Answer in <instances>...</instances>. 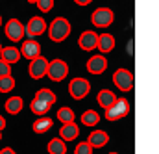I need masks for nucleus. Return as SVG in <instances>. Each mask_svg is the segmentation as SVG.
I'll return each instance as SVG.
<instances>
[{
    "label": "nucleus",
    "instance_id": "1",
    "mask_svg": "<svg viewBox=\"0 0 159 154\" xmlns=\"http://www.w3.org/2000/svg\"><path fill=\"white\" fill-rule=\"evenodd\" d=\"M46 30H48V37L52 39L54 43H61V41H65V39L70 36L72 26H70L69 19H65V17H56V19L48 24Z\"/></svg>",
    "mask_w": 159,
    "mask_h": 154
},
{
    "label": "nucleus",
    "instance_id": "2",
    "mask_svg": "<svg viewBox=\"0 0 159 154\" xmlns=\"http://www.w3.org/2000/svg\"><path fill=\"white\" fill-rule=\"evenodd\" d=\"M46 76L50 78L52 82H63L65 78L69 76V65L65 60H52L48 61V69H46Z\"/></svg>",
    "mask_w": 159,
    "mask_h": 154
},
{
    "label": "nucleus",
    "instance_id": "3",
    "mask_svg": "<svg viewBox=\"0 0 159 154\" xmlns=\"http://www.w3.org/2000/svg\"><path fill=\"white\" fill-rule=\"evenodd\" d=\"M131 106H129V100L128 99H117L109 108H106V119L107 121H119L129 113Z\"/></svg>",
    "mask_w": 159,
    "mask_h": 154
},
{
    "label": "nucleus",
    "instance_id": "4",
    "mask_svg": "<svg viewBox=\"0 0 159 154\" xmlns=\"http://www.w3.org/2000/svg\"><path fill=\"white\" fill-rule=\"evenodd\" d=\"M115 21V13L111 7H96L91 15V22L96 28H107Z\"/></svg>",
    "mask_w": 159,
    "mask_h": 154
},
{
    "label": "nucleus",
    "instance_id": "5",
    "mask_svg": "<svg viewBox=\"0 0 159 154\" xmlns=\"http://www.w3.org/2000/svg\"><path fill=\"white\" fill-rule=\"evenodd\" d=\"M89 91H91V82L85 80V78L76 76L69 82V95H70L72 99H76V100L85 99V97L89 95Z\"/></svg>",
    "mask_w": 159,
    "mask_h": 154
},
{
    "label": "nucleus",
    "instance_id": "6",
    "mask_svg": "<svg viewBox=\"0 0 159 154\" xmlns=\"http://www.w3.org/2000/svg\"><path fill=\"white\" fill-rule=\"evenodd\" d=\"M133 82H135L133 73L128 71V69H117L113 73V84L119 87L120 91H124V93L133 89Z\"/></svg>",
    "mask_w": 159,
    "mask_h": 154
},
{
    "label": "nucleus",
    "instance_id": "7",
    "mask_svg": "<svg viewBox=\"0 0 159 154\" xmlns=\"http://www.w3.org/2000/svg\"><path fill=\"white\" fill-rule=\"evenodd\" d=\"M4 30H6V37L9 39V41H13V43L24 39V24L19 19H9L6 22Z\"/></svg>",
    "mask_w": 159,
    "mask_h": 154
},
{
    "label": "nucleus",
    "instance_id": "8",
    "mask_svg": "<svg viewBox=\"0 0 159 154\" xmlns=\"http://www.w3.org/2000/svg\"><path fill=\"white\" fill-rule=\"evenodd\" d=\"M46 28H48V24H46V21L39 17V15H35V17H32L30 21H28V24L24 26V36H28V37H37V36H43L44 32H46Z\"/></svg>",
    "mask_w": 159,
    "mask_h": 154
},
{
    "label": "nucleus",
    "instance_id": "9",
    "mask_svg": "<svg viewBox=\"0 0 159 154\" xmlns=\"http://www.w3.org/2000/svg\"><path fill=\"white\" fill-rule=\"evenodd\" d=\"M46 69H48V60L44 56H37L34 60H30V67H28V75L34 80H41L46 76Z\"/></svg>",
    "mask_w": 159,
    "mask_h": 154
},
{
    "label": "nucleus",
    "instance_id": "10",
    "mask_svg": "<svg viewBox=\"0 0 159 154\" xmlns=\"http://www.w3.org/2000/svg\"><path fill=\"white\" fill-rule=\"evenodd\" d=\"M106 69H107V58L104 54H96L87 60V71L91 75H102L106 73Z\"/></svg>",
    "mask_w": 159,
    "mask_h": 154
},
{
    "label": "nucleus",
    "instance_id": "11",
    "mask_svg": "<svg viewBox=\"0 0 159 154\" xmlns=\"http://www.w3.org/2000/svg\"><path fill=\"white\" fill-rule=\"evenodd\" d=\"M96 41H98V34L96 32L85 30V32H81V36L78 37V45L81 50L91 52V50H96Z\"/></svg>",
    "mask_w": 159,
    "mask_h": 154
},
{
    "label": "nucleus",
    "instance_id": "12",
    "mask_svg": "<svg viewBox=\"0 0 159 154\" xmlns=\"http://www.w3.org/2000/svg\"><path fill=\"white\" fill-rule=\"evenodd\" d=\"M20 56H22V58H26V60H34V58L41 56V45L37 43V41H34L32 37L26 39V41H22Z\"/></svg>",
    "mask_w": 159,
    "mask_h": 154
},
{
    "label": "nucleus",
    "instance_id": "13",
    "mask_svg": "<svg viewBox=\"0 0 159 154\" xmlns=\"http://www.w3.org/2000/svg\"><path fill=\"white\" fill-rule=\"evenodd\" d=\"M87 143L93 149H102V147H106L109 143V134L106 130H93L89 139H87Z\"/></svg>",
    "mask_w": 159,
    "mask_h": 154
},
{
    "label": "nucleus",
    "instance_id": "14",
    "mask_svg": "<svg viewBox=\"0 0 159 154\" xmlns=\"http://www.w3.org/2000/svg\"><path fill=\"white\" fill-rule=\"evenodd\" d=\"M80 136V126L72 121V123H65L63 126H61V130H59V137L63 139V141H72V139H76Z\"/></svg>",
    "mask_w": 159,
    "mask_h": 154
},
{
    "label": "nucleus",
    "instance_id": "15",
    "mask_svg": "<svg viewBox=\"0 0 159 154\" xmlns=\"http://www.w3.org/2000/svg\"><path fill=\"white\" fill-rule=\"evenodd\" d=\"M20 50L15 48V46H2V52H0V60H4L6 63L9 65H15L20 61Z\"/></svg>",
    "mask_w": 159,
    "mask_h": 154
},
{
    "label": "nucleus",
    "instance_id": "16",
    "mask_svg": "<svg viewBox=\"0 0 159 154\" xmlns=\"http://www.w3.org/2000/svg\"><path fill=\"white\" fill-rule=\"evenodd\" d=\"M115 37L111 34H102L98 36V41H96V48L100 50V54H109L113 48H115Z\"/></svg>",
    "mask_w": 159,
    "mask_h": 154
},
{
    "label": "nucleus",
    "instance_id": "17",
    "mask_svg": "<svg viewBox=\"0 0 159 154\" xmlns=\"http://www.w3.org/2000/svg\"><path fill=\"white\" fill-rule=\"evenodd\" d=\"M4 108H6V112L9 113V115H17V113H20L22 112V108H24V100H22V97H9L7 100H6V104H4Z\"/></svg>",
    "mask_w": 159,
    "mask_h": 154
},
{
    "label": "nucleus",
    "instance_id": "18",
    "mask_svg": "<svg viewBox=\"0 0 159 154\" xmlns=\"http://www.w3.org/2000/svg\"><path fill=\"white\" fill-rule=\"evenodd\" d=\"M117 100V95L113 93V91H109V89H102L98 95H96V102L106 110V108H109L113 102Z\"/></svg>",
    "mask_w": 159,
    "mask_h": 154
},
{
    "label": "nucleus",
    "instance_id": "19",
    "mask_svg": "<svg viewBox=\"0 0 159 154\" xmlns=\"http://www.w3.org/2000/svg\"><path fill=\"white\" fill-rule=\"evenodd\" d=\"M67 141H63L61 137H52L46 145L48 154H67Z\"/></svg>",
    "mask_w": 159,
    "mask_h": 154
},
{
    "label": "nucleus",
    "instance_id": "20",
    "mask_svg": "<svg viewBox=\"0 0 159 154\" xmlns=\"http://www.w3.org/2000/svg\"><path fill=\"white\" fill-rule=\"evenodd\" d=\"M50 108H52V104H48V102H44V100H41V99H35V97H34V100L30 102V110L39 117L46 115V113L50 112Z\"/></svg>",
    "mask_w": 159,
    "mask_h": 154
},
{
    "label": "nucleus",
    "instance_id": "21",
    "mask_svg": "<svg viewBox=\"0 0 159 154\" xmlns=\"http://www.w3.org/2000/svg\"><path fill=\"white\" fill-rule=\"evenodd\" d=\"M52 126H54V121H52L50 117L41 115L39 119L34 123V132H35V134H46Z\"/></svg>",
    "mask_w": 159,
    "mask_h": 154
},
{
    "label": "nucleus",
    "instance_id": "22",
    "mask_svg": "<svg viewBox=\"0 0 159 154\" xmlns=\"http://www.w3.org/2000/svg\"><path fill=\"white\" fill-rule=\"evenodd\" d=\"M100 123V113L96 110H85L81 113V124L85 126H96Z\"/></svg>",
    "mask_w": 159,
    "mask_h": 154
},
{
    "label": "nucleus",
    "instance_id": "23",
    "mask_svg": "<svg viewBox=\"0 0 159 154\" xmlns=\"http://www.w3.org/2000/svg\"><path fill=\"white\" fill-rule=\"evenodd\" d=\"M57 121H61L63 124L65 123H72L74 121V110L69 108V106H63L57 110Z\"/></svg>",
    "mask_w": 159,
    "mask_h": 154
},
{
    "label": "nucleus",
    "instance_id": "24",
    "mask_svg": "<svg viewBox=\"0 0 159 154\" xmlns=\"http://www.w3.org/2000/svg\"><path fill=\"white\" fill-rule=\"evenodd\" d=\"M35 99H41V100H44V102H48V104H52V106H54V102L57 100V99H56V93L50 91V89H46V87H44V89H39V91L35 93Z\"/></svg>",
    "mask_w": 159,
    "mask_h": 154
},
{
    "label": "nucleus",
    "instance_id": "25",
    "mask_svg": "<svg viewBox=\"0 0 159 154\" xmlns=\"http://www.w3.org/2000/svg\"><path fill=\"white\" fill-rule=\"evenodd\" d=\"M13 87H15V78L11 75L0 76V93H9V91H13Z\"/></svg>",
    "mask_w": 159,
    "mask_h": 154
},
{
    "label": "nucleus",
    "instance_id": "26",
    "mask_svg": "<svg viewBox=\"0 0 159 154\" xmlns=\"http://www.w3.org/2000/svg\"><path fill=\"white\" fill-rule=\"evenodd\" d=\"M93 147L87 143V141H80L78 145H76V149H74V154H93Z\"/></svg>",
    "mask_w": 159,
    "mask_h": 154
},
{
    "label": "nucleus",
    "instance_id": "27",
    "mask_svg": "<svg viewBox=\"0 0 159 154\" xmlns=\"http://www.w3.org/2000/svg\"><path fill=\"white\" fill-rule=\"evenodd\" d=\"M35 6H37V9H39V11L48 13V11H52V7H54V0H37V2H35Z\"/></svg>",
    "mask_w": 159,
    "mask_h": 154
},
{
    "label": "nucleus",
    "instance_id": "28",
    "mask_svg": "<svg viewBox=\"0 0 159 154\" xmlns=\"http://www.w3.org/2000/svg\"><path fill=\"white\" fill-rule=\"evenodd\" d=\"M7 75H11V65L0 60V76H7Z\"/></svg>",
    "mask_w": 159,
    "mask_h": 154
},
{
    "label": "nucleus",
    "instance_id": "29",
    "mask_svg": "<svg viewBox=\"0 0 159 154\" xmlns=\"http://www.w3.org/2000/svg\"><path fill=\"white\" fill-rule=\"evenodd\" d=\"M0 154H17V152H15L11 147H6V149H2V151H0Z\"/></svg>",
    "mask_w": 159,
    "mask_h": 154
},
{
    "label": "nucleus",
    "instance_id": "30",
    "mask_svg": "<svg viewBox=\"0 0 159 154\" xmlns=\"http://www.w3.org/2000/svg\"><path fill=\"white\" fill-rule=\"evenodd\" d=\"M93 0H74V4H78V6H89Z\"/></svg>",
    "mask_w": 159,
    "mask_h": 154
},
{
    "label": "nucleus",
    "instance_id": "31",
    "mask_svg": "<svg viewBox=\"0 0 159 154\" xmlns=\"http://www.w3.org/2000/svg\"><path fill=\"white\" fill-rule=\"evenodd\" d=\"M6 124H7V121L4 119V115H0V132H2L4 128H6Z\"/></svg>",
    "mask_w": 159,
    "mask_h": 154
},
{
    "label": "nucleus",
    "instance_id": "32",
    "mask_svg": "<svg viewBox=\"0 0 159 154\" xmlns=\"http://www.w3.org/2000/svg\"><path fill=\"white\" fill-rule=\"evenodd\" d=\"M28 2H30V4H35V2H37V0H28Z\"/></svg>",
    "mask_w": 159,
    "mask_h": 154
},
{
    "label": "nucleus",
    "instance_id": "33",
    "mask_svg": "<svg viewBox=\"0 0 159 154\" xmlns=\"http://www.w3.org/2000/svg\"><path fill=\"white\" fill-rule=\"evenodd\" d=\"M0 26H2V17H0Z\"/></svg>",
    "mask_w": 159,
    "mask_h": 154
},
{
    "label": "nucleus",
    "instance_id": "34",
    "mask_svg": "<svg viewBox=\"0 0 159 154\" xmlns=\"http://www.w3.org/2000/svg\"><path fill=\"white\" fill-rule=\"evenodd\" d=\"M109 154H119V152H109Z\"/></svg>",
    "mask_w": 159,
    "mask_h": 154
},
{
    "label": "nucleus",
    "instance_id": "35",
    "mask_svg": "<svg viewBox=\"0 0 159 154\" xmlns=\"http://www.w3.org/2000/svg\"><path fill=\"white\" fill-rule=\"evenodd\" d=\"M0 52H2V45H0Z\"/></svg>",
    "mask_w": 159,
    "mask_h": 154
},
{
    "label": "nucleus",
    "instance_id": "36",
    "mask_svg": "<svg viewBox=\"0 0 159 154\" xmlns=\"http://www.w3.org/2000/svg\"><path fill=\"white\" fill-rule=\"evenodd\" d=\"M0 139H2V132H0Z\"/></svg>",
    "mask_w": 159,
    "mask_h": 154
}]
</instances>
